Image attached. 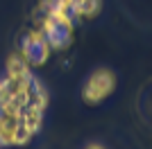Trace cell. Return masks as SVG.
Returning a JSON list of instances; mask_svg holds the SVG:
<instances>
[{
	"label": "cell",
	"mask_w": 152,
	"mask_h": 149,
	"mask_svg": "<svg viewBox=\"0 0 152 149\" xmlns=\"http://www.w3.org/2000/svg\"><path fill=\"white\" fill-rule=\"evenodd\" d=\"M75 18H93L100 12V0H70Z\"/></svg>",
	"instance_id": "3"
},
{
	"label": "cell",
	"mask_w": 152,
	"mask_h": 149,
	"mask_svg": "<svg viewBox=\"0 0 152 149\" xmlns=\"http://www.w3.org/2000/svg\"><path fill=\"white\" fill-rule=\"evenodd\" d=\"M86 149H102L100 145H91V147H86Z\"/></svg>",
	"instance_id": "5"
},
{
	"label": "cell",
	"mask_w": 152,
	"mask_h": 149,
	"mask_svg": "<svg viewBox=\"0 0 152 149\" xmlns=\"http://www.w3.org/2000/svg\"><path fill=\"white\" fill-rule=\"evenodd\" d=\"M7 72H9V77H27V74H30V66L25 63V59L20 54H16V56H9Z\"/></svg>",
	"instance_id": "4"
},
{
	"label": "cell",
	"mask_w": 152,
	"mask_h": 149,
	"mask_svg": "<svg viewBox=\"0 0 152 149\" xmlns=\"http://www.w3.org/2000/svg\"><path fill=\"white\" fill-rule=\"evenodd\" d=\"M116 86V77L109 70H98L89 77V81L84 84V90H82V99L86 104H98L102 102L104 97L111 95Z\"/></svg>",
	"instance_id": "2"
},
{
	"label": "cell",
	"mask_w": 152,
	"mask_h": 149,
	"mask_svg": "<svg viewBox=\"0 0 152 149\" xmlns=\"http://www.w3.org/2000/svg\"><path fill=\"white\" fill-rule=\"evenodd\" d=\"M20 56L25 59L27 66H43L50 56V45L43 38V34L39 30H30L23 36L20 43Z\"/></svg>",
	"instance_id": "1"
}]
</instances>
